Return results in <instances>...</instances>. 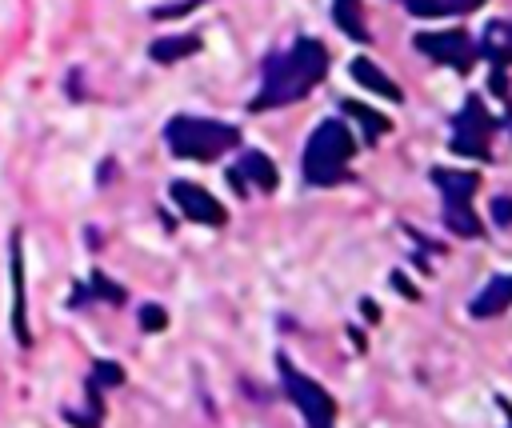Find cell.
Masks as SVG:
<instances>
[{"instance_id":"1","label":"cell","mask_w":512,"mask_h":428,"mask_svg":"<svg viewBox=\"0 0 512 428\" xmlns=\"http://www.w3.org/2000/svg\"><path fill=\"white\" fill-rule=\"evenodd\" d=\"M328 72V48L320 40H296L288 52L272 56L264 64V84L260 92L252 96V112H268V108H284V104H296L304 100Z\"/></svg>"},{"instance_id":"2","label":"cell","mask_w":512,"mask_h":428,"mask_svg":"<svg viewBox=\"0 0 512 428\" xmlns=\"http://www.w3.org/2000/svg\"><path fill=\"white\" fill-rule=\"evenodd\" d=\"M356 152V140L352 132L340 124V120H320L304 144V180L316 184V188H328V184H340L348 180V160Z\"/></svg>"},{"instance_id":"3","label":"cell","mask_w":512,"mask_h":428,"mask_svg":"<svg viewBox=\"0 0 512 428\" xmlns=\"http://www.w3.org/2000/svg\"><path fill=\"white\" fill-rule=\"evenodd\" d=\"M164 140H168V152L180 160H216L240 144V128L224 120H204V116H172L164 124Z\"/></svg>"},{"instance_id":"4","label":"cell","mask_w":512,"mask_h":428,"mask_svg":"<svg viewBox=\"0 0 512 428\" xmlns=\"http://www.w3.org/2000/svg\"><path fill=\"white\" fill-rule=\"evenodd\" d=\"M276 368H280V384H284V392H288L292 404L304 412L308 428H332V420H336V400L324 392V384H316L312 376L296 372L288 356H276Z\"/></svg>"},{"instance_id":"5","label":"cell","mask_w":512,"mask_h":428,"mask_svg":"<svg viewBox=\"0 0 512 428\" xmlns=\"http://www.w3.org/2000/svg\"><path fill=\"white\" fill-rule=\"evenodd\" d=\"M496 120L484 112L480 96H472L464 104V112L456 116V136H452V152L460 156H476V160H488V136H492Z\"/></svg>"},{"instance_id":"6","label":"cell","mask_w":512,"mask_h":428,"mask_svg":"<svg viewBox=\"0 0 512 428\" xmlns=\"http://www.w3.org/2000/svg\"><path fill=\"white\" fill-rule=\"evenodd\" d=\"M416 48L424 56H432L436 64H448L456 72H468L476 64V56H480V48L472 44V36H464V32H420L416 36Z\"/></svg>"},{"instance_id":"7","label":"cell","mask_w":512,"mask_h":428,"mask_svg":"<svg viewBox=\"0 0 512 428\" xmlns=\"http://www.w3.org/2000/svg\"><path fill=\"white\" fill-rule=\"evenodd\" d=\"M168 196H172V204H176L188 220H196V224L220 228V224L228 220L224 204H220L208 188H200V184H192V180H172V184H168Z\"/></svg>"},{"instance_id":"8","label":"cell","mask_w":512,"mask_h":428,"mask_svg":"<svg viewBox=\"0 0 512 428\" xmlns=\"http://www.w3.org/2000/svg\"><path fill=\"white\" fill-rule=\"evenodd\" d=\"M276 164L264 156V152H256V148H248V152H240V160L228 168V184L240 192V196H248L252 188L256 192H272L276 188Z\"/></svg>"},{"instance_id":"9","label":"cell","mask_w":512,"mask_h":428,"mask_svg":"<svg viewBox=\"0 0 512 428\" xmlns=\"http://www.w3.org/2000/svg\"><path fill=\"white\" fill-rule=\"evenodd\" d=\"M12 336L28 348L32 332H28V300H24V248H20V232H12Z\"/></svg>"},{"instance_id":"10","label":"cell","mask_w":512,"mask_h":428,"mask_svg":"<svg viewBox=\"0 0 512 428\" xmlns=\"http://www.w3.org/2000/svg\"><path fill=\"white\" fill-rule=\"evenodd\" d=\"M504 308H512V276L488 280V284L476 292V300L468 304V312H472L476 320H488V316H496V312H504Z\"/></svg>"},{"instance_id":"11","label":"cell","mask_w":512,"mask_h":428,"mask_svg":"<svg viewBox=\"0 0 512 428\" xmlns=\"http://www.w3.org/2000/svg\"><path fill=\"white\" fill-rule=\"evenodd\" d=\"M348 72H352V76H356V84H364L368 92H376V96H384V100H404L400 84H396L384 68H376L368 56H356V60L348 64Z\"/></svg>"},{"instance_id":"12","label":"cell","mask_w":512,"mask_h":428,"mask_svg":"<svg viewBox=\"0 0 512 428\" xmlns=\"http://www.w3.org/2000/svg\"><path fill=\"white\" fill-rule=\"evenodd\" d=\"M432 184L440 188L444 204H468L472 192L480 188V176L476 172H452V168H432Z\"/></svg>"},{"instance_id":"13","label":"cell","mask_w":512,"mask_h":428,"mask_svg":"<svg viewBox=\"0 0 512 428\" xmlns=\"http://www.w3.org/2000/svg\"><path fill=\"white\" fill-rule=\"evenodd\" d=\"M332 24L344 32V36H352V40H368V24H364V8H360V0H332Z\"/></svg>"},{"instance_id":"14","label":"cell","mask_w":512,"mask_h":428,"mask_svg":"<svg viewBox=\"0 0 512 428\" xmlns=\"http://www.w3.org/2000/svg\"><path fill=\"white\" fill-rule=\"evenodd\" d=\"M196 52H200V36H164V40H152V48H148V56L156 64H172V60H184Z\"/></svg>"},{"instance_id":"15","label":"cell","mask_w":512,"mask_h":428,"mask_svg":"<svg viewBox=\"0 0 512 428\" xmlns=\"http://www.w3.org/2000/svg\"><path fill=\"white\" fill-rule=\"evenodd\" d=\"M340 108H344V112H348V116H352V120L364 128V136H368V140H376V136H388V132H392V120H388V116H380V112H372L368 104L344 100Z\"/></svg>"},{"instance_id":"16","label":"cell","mask_w":512,"mask_h":428,"mask_svg":"<svg viewBox=\"0 0 512 428\" xmlns=\"http://www.w3.org/2000/svg\"><path fill=\"white\" fill-rule=\"evenodd\" d=\"M444 224H448V232H456V236H468V240L480 236V220H476V212H472L468 204H444Z\"/></svg>"},{"instance_id":"17","label":"cell","mask_w":512,"mask_h":428,"mask_svg":"<svg viewBox=\"0 0 512 428\" xmlns=\"http://www.w3.org/2000/svg\"><path fill=\"white\" fill-rule=\"evenodd\" d=\"M88 380H96L100 388H112V384H124V368H120L116 360H96Z\"/></svg>"},{"instance_id":"18","label":"cell","mask_w":512,"mask_h":428,"mask_svg":"<svg viewBox=\"0 0 512 428\" xmlns=\"http://www.w3.org/2000/svg\"><path fill=\"white\" fill-rule=\"evenodd\" d=\"M88 292H96L100 300H108V304H124V288L120 284H112L104 272H92V288Z\"/></svg>"},{"instance_id":"19","label":"cell","mask_w":512,"mask_h":428,"mask_svg":"<svg viewBox=\"0 0 512 428\" xmlns=\"http://www.w3.org/2000/svg\"><path fill=\"white\" fill-rule=\"evenodd\" d=\"M140 328H144V332H164V328H168V312H164L160 304H144V308H140Z\"/></svg>"},{"instance_id":"20","label":"cell","mask_w":512,"mask_h":428,"mask_svg":"<svg viewBox=\"0 0 512 428\" xmlns=\"http://www.w3.org/2000/svg\"><path fill=\"white\" fill-rule=\"evenodd\" d=\"M404 8H408L412 16H420V20H436V16H444V4H440V0H404Z\"/></svg>"},{"instance_id":"21","label":"cell","mask_w":512,"mask_h":428,"mask_svg":"<svg viewBox=\"0 0 512 428\" xmlns=\"http://www.w3.org/2000/svg\"><path fill=\"white\" fill-rule=\"evenodd\" d=\"M204 0H180V4H160V8H152V16L156 20H172V16H188L192 8H200Z\"/></svg>"},{"instance_id":"22","label":"cell","mask_w":512,"mask_h":428,"mask_svg":"<svg viewBox=\"0 0 512 428\" xmlns=\"http://www.w3.org/2000/svg\"><path fill=\"white\" fill-rule=\"evenodd\" d=\"M492 220L496 224H512V196H496L492 200Z\"/></svg>"},{"instance_id":"23","label":"cell","mask_w":512,"mask_h":428,"mask_svg":"<svg viewBox=\"0 0 512 428\" xmlns=\"http://www.w3.org/2000/svg\"><path fill=\"white\" fill-rule=\"evenodd\" d=\"M444 4V16H464V12H476L484 0H440Z\"/></svg>"},{"instance_id":"24","label":"cell","mask_w":512,"mask_h":428,"mask_svg":"<svg viewBox=\"0 0 512 428\" xmlns=\"http://www.w3.org/2000/svg\"><path fill=\"white\" fill-rule=\"evenodd\" d=\"M392 288H400V292H404V296H408V300H420V292H416V288H412V280H408V276H404V272H392Z\"/></svg>"},{"instance_id":"25","label":"cell","mask_w":512,"mask_h":428,"mask_svg":"<svg viewBox=\"0 0 512 428\" xmlns=\"http://www.w3.org/2000/svg\"><path fill=\"white\" fill-rule=\"evenodd\" d=\"M360 308H364V316H368V320H376V316H380V308H376V304H368V300H364Z\"/></svg>"},{"instance_id":"26","label":"cell","mask_w":512,"mask_h":428,"mask_svg":"<svg viewBox=\"0 0 512 428\" xmlns=\"http://www.w3.org/2000/svg\"><path fill=\"white\" fill-rule=\"evenodd\" d=\"M500 408H504V412H508V420H512V404H508V400H500ZM508 428H512V424H508Z\"/></svg>"}]
</instances>
